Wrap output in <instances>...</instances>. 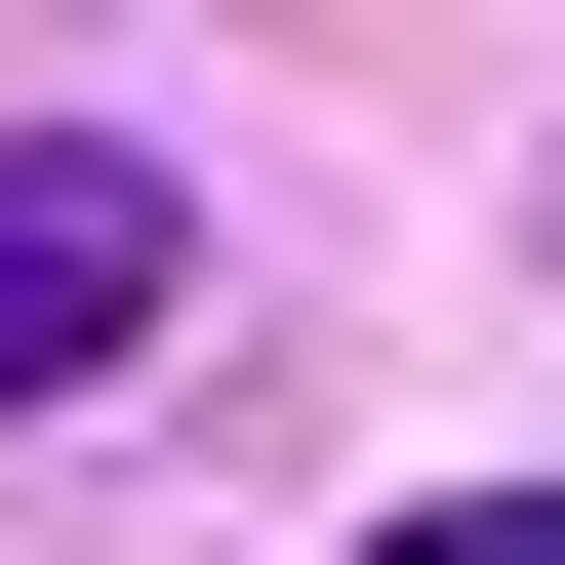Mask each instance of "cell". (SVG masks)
Segmentation results:
<instances>
[{"label": "cell", "mask_w": 565, "mask_h": 565, "mask_svg": "<svg viewBox=\"0 0 565 565\" xmlns=\"http://www.w3.org/2000/svg\"><path fill=\"white\" fill-rule=\"evenodd\" d=\"M162 243H202V202L121 162V121H0V404H82V364H162Z\"/></svg>", "instance_id": "cell-1"}, {"label": "cell", "mask_w": 565, "mask_h": 565, "mask_svg": "<svg viewBox=\"0 0 565 565\" xmlns=\"http://www.w3.org/2000/svg\"><path fill=\"white\" fill-rule=\"evenodd\" d=\"M404 565H565V484H445V525H404Z\"/></svg>", "instance_id": "cell-2"}]
</instances>
